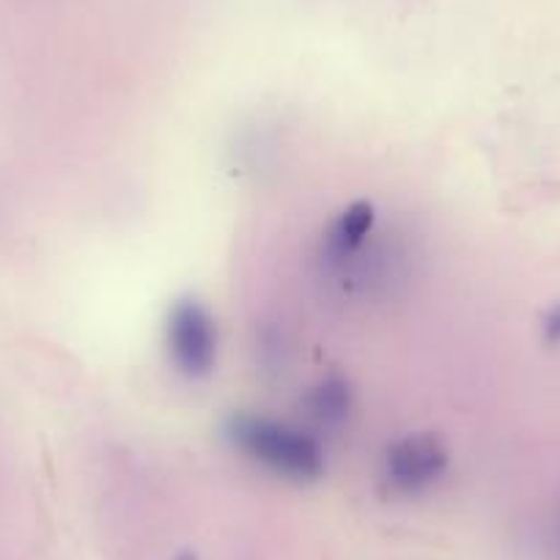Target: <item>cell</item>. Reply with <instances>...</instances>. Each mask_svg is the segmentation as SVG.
<instances>
[{
  "mask_svg": "<svg viewBox=\"0 0 560 560\" xmlns=\"http://www.w3.org/2000/svg\"><path fill=\"white\" fill-rule=\"evenodd\" d=\"M223 438L234 454L280 481L308 487L319 483L327 472V451L322 438L292 420L242 409L225 418Z\"/></svg>",
  "mask_w": 560,
  "mask_h": 560,
  "instance_id": "obj_1",
  "label": "cell"
},
{
  "mask_svg": "<svg viewBox=\"0 0 560 560\" xmlns=\"http://www.w3.org/2000/svg\"><path fill=\"white\" fill-rule=\"evenodd\" d=\"M163 347L168 365L187 382H203L220 360L218 319L198 298H179L165 314Z\"/></svg>",
  "mask_w": 560,
  "mask_h": 560,
  "instance_id": "obj_2",
  "label": "cell"
},
{
  "mask_svg": "<svg viewBox=\"0 0 560 560\" xmlns=\"http://www.w3.org/2000/svg\"><path fill=\"white\" fill-rule=\"evenodd\" d=\"M451 470V451L440 434L412 432L390 440L380 456V481L393 498L415 500L434 492Z\"/></svg>",
  "mask_w": 560,
  "mask_h": 560,
  "instance_id": "obj_3",
  "label": "cell"
},
{
  "mask_svg": "<svg viewBox=\"0 0 560 560\" xmlns=\"http://www.w3.org/2000/svg\"><path fill=\"white\" fill-rule=\"evenodd\" d=\"M376 229V207L365 198H358L349 207H343L336 214L330 225L322 231L319 247H316V264H319L322 275L338 278L349 264L358 258L371 242Z\"/></svg>",
  "mask_w": 560,
  "mask_h": 560,
  "instance_id": "obj_4",
  "label": "cell"
},
{
  "mask_svg": "<svg viewBox=\"0 0 560 560\" xmlns=\"http://www.w3.org/2000/svg\"><path fill=\"white\" fill-rule=\"evenodd\" d=\"M305 427L316 434L341 432L354 415L352 382L341 374H327L316 380L300 398Z\"/></svg>",
  "mask_w": 560,
  "mask_h": 560,
  "instance_id": "obj_5",
  "label": "cell"
},
{
  "mask_svg": "<svg viewBox=\"0 0 560 560\" xmlns=\"http://www.w3.org/2000/svg\"><path fill=\"white\" fill-rule=\"evenodd\" d=\"M541 332H544V341H547L549 347H558L560 343V303L552 305V308L547 311V316H544V322H541Z\"/></svg>",
  "mask_w": 560,
  "mask_h": 560,
  "instance_id": "obj_6",
  "label": "cell"
},
{
  "mask_svg": "<svg viewBox=\"0 0 560 560\" xmlns=\"http://www.w3.org/2000/svg\"><path fill=\"white\" fill-rule=\"evenodd\" d=\"M549 558L560 560V498L555 503L552 525H549Z\"/></svg>",
  "mask_w": 560,
  "mask_h": 560,
  "instance_id": "obj_7",
  "label": "cell"
},
{
  "mask_svg": "<svg viewBox=\"0 0 560 560\" xmlns=\"http://www.w3.org/2000/svg\"><path fill=\"white\" fill-rule=\"evenodd\" d=\"M174 560H201V558H198V555L196 552H190V549H182V552L179 555H176V558Z\"/></svg>",
  "mask_w": 560,
  "mask_h": 560,
  "instance_id": "obj_8",
  "label": "cell"
}]
</instances>
